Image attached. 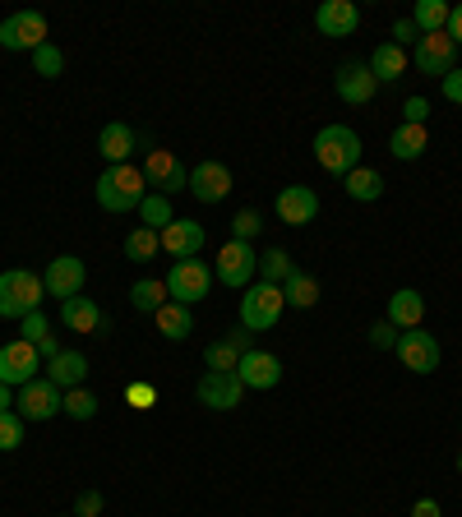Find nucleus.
Returning <instances> with one entry per match:
<instances>
[{
  "label": "nucleus",
  "mask_w": 462,
  "mask_h": 517,
  "mask_svg": "<svg viewBox=\"0 0 462 517\" xmlns=\"http://www.w3.org/2000/svg\"><path fill=\"white\" fill-rule=\"evenodd\" d=\"M42 277L28 273V268H5L0 273V319H28V314L42 310Z\"/></svg>",
  "instance_id": "obj_3"
},
{
  "label": "nucleus",
  "mask_w": 462,
  "mask_h": 517,
  "mask_svg": "<svg viewBox=\"0 0 462 517\" xmlns=\"http://www.w3.org/2000/svg\"><path fill=\"white\" fill-rule=\"evenodd\" d=\"M315 28L324 37H352L361 28V10H356V0H324L315 10Z\"/></svg>",
  "instance_id": "obj_18"
},
{
  "label": "nucleus",
  "mask_w": 462,
  "mask_h": 517,
  "mask_svg": "<svg viewBox=\"0 0 462 517\" xmlns=\"http://www.w3.org/2000/svg\"><path fill=\"white\" fill-rule=\"evenodd\" d=\"M24 444V416L19 411H0V453H14Z\"/></svg>",
  "instance_id": "obj_36"
},
{
  "label": "nucleus",
  "mask_w": 462,
  "mask_h": 517,
  "mask_svg": "<svg viewBox=\"0 0 462 517\" xmlns=\"http://www.w3.org/2000/svg\"><path fill=\"white\" fill-rule=\"evenodd\" d=\"M282 310H287L282 287L255 282V287H245V296H241V328L245 333H268V328L282 319Z\"/></svg>",
  "instance_id": "obj_4"
},
{
  "label": "nucleus",
  "mask_w": 462,
  "mask_h": 517,
  "mask_svg": "<svg viewBox=\"0 0 462 517\" xmlns=\"http://www.w3.org/2000/svg\"><path fill=\"white\" fill-rule=\"evenodd\" d=\"M375 88H379V79L370 74V65H361V61H347L338 70V79H333V93H338L342 102H352V107H365V102L375 97Z\"/></svg>",
  "instance_id": "obj_17"
},
{
  "label": "nucleus",
  "mask_w": 462,
  "mask_h": 517,
  "mask_svg": "<svg viewBox=\"0 0 462 517\" xmlns=\"http://www.w3.org/2000/svg\"><path fill=\"white\" fill-rule=\"evenodd\" d=\"M33 70H37V74H47V79H61V70H65L61 47H51V42H42V47L33 51Z\"/></svg>",
  "instance_id": "obj_37"
},
{
  "label": "nucleus",
  "mask_w": 462,
  "mask_h": 517,
  "mask_svg": "<svg viewBox=\"0 0 462 517\" xmlns=\"http://www.w3.org/2000/svg\"><path fill=\"white\" fill-rule=\"evenodd\" d=\"M98 148H102V157H107L111 167H125V162H130V153H134V130H130L125 121L102 125Z\"/></svg>",
  "instance_id": "obj_24"
},
{
  "label": "nucleus",
  "mask_w": 462,
  "mask_h": 517,
  "mask_svg": "<svg viewBox=\"0 0 462 517\" xmlns=\"http://www.w3.org/2000/svg\"><path fill=\"white\" fill-rule=\"evenodd\" d=\"M37 374H42V356H37L33 342L14 337V342H5V347H0V384L24 388V384H33Z\"/></svg>",
  "instance_id": "obj_10"
},
{
  "label": "nucleus",
  "mask_w": 462,
  "mask_h": 517,
  "mask_svg": "<svg viewBox=\"0 0 462 517\" xmlns=\"http://www.w3.org/2000/svg\"><path fill=\"white\" fill-rule=\"evenodd\" d=\"M426 116H430L426 97H407V102H402V121L407 125H426Z\"/></svg>",
  "instance_id": "obj_43"
},
{
  "label": "nucleus",
  "mask_w": 462,
  "mask_h": 517,
  "mask_svg": "<svg viewBox=\"0 0 462 517\" xmlns=\"http://www.w3.org/2000/svg\"><path fill=\"white\" fill-rule=\"evenodd\" d=\"M236 379L245 388H255V393H268V388L282 384V361L268 356V351H245L241 365H236Z\"/></svg>",
  "instance_id": "obj_16"
},
{
  "label": "nucleus",
  "mask_w": 462,
  "mask_h": 517,
  "mask_svg": "<svg viewBox=\"0 0 462 517\" xmlns=\"http://www.w3.org/2000/svg\"><path fill=\"white\" fill-rule=\"evenodd\" d=\"M195 397L208 411H236L245 397V384L236 379V370H204L195 384Z\"/></svg>",
  "instance_id": "obj_11"
},
{
  "label": "nucleus",
  "mask_w": 462,
  "mask_h": 517,
  "mask_svg": "<svg viewBox=\"0 0 462 517\" xmlns=\"http://www.w3.org/2000/svg\"><path fill=\"white\" fill-rule=\"evenodd\" d=\"M190 194H195L199 204H222L231 194V171L222 162H199L190 171Z\"/></svg>",
  "instance_id": "obj_19"
},
{
  "label": "nucleus",
  "mask_w": 462,
  "mask_h": 517,
  "mask_svg": "<svg viewBox=\"0 0 462 517\" xmlns=\"http://www.w3.org/2000/svg\"><path fill=\"white\" fill-rule=\"evenodd\" d=\"M139 217H144V227L148 231H167L171 222H176V213H171V199L158 190H148L144 194V204H139Z\"/></svg>",
  "instance_id": "obj_32"
},
{
  "label": "nucleus",
  "mask_w": 462,
  "mask_h": 517,
  "mask_svg": "<svg viewBox=\"0 0 462 517\" xmlns=\"http://www.w3.org/2000/svg\"><path fill=\"white\" fill-rule=\"evenodd\" d=\"M153 319H158V333L167 337V342H185V337L195 333V314H190V305H181V301H167Z\"/></svg>",
  "instance_id": "obj_25"
},
{
  "label": "nucleus",
  "mask_w": 462,
  "mask_h": 517,
  "mask_svg": "<svg viewBox=\"0 0 462 517\" xmlns=\"http://www.w3.org/2000/svg\"><path fill=\"white\" fill-rule=\"evenodd\" d=\"M273 208H278V222H287V227H310L319 217V194L310 185H287Z\"/></svg>",
  "instance_id": "obj_15"
},
{
  "label": "nucleus",
  "mask_w": 462,
  "mask_h": 517,
  "mask_svg": "<svg viewBox=\"0 0 462 517\" xmlns=\"http://www.w3.org/2000/svg\"><path fill=\"white\" fill-rule=\"evenodd\" d=\"M167 282V296L181 305H199L213 291V268H204L199 259H176L171 264V273L162 277Z\"/></svg>",
  "instance_id": "obj_5"
},
{
  "label": "nucleus",
  "mask_w": 462,
  "mask_h": 517,
  "mask_svg": "<svg viewBox=\"0 0 462 517\" xmlns=\"http://www.w3.org/2000/svg\"><path fill=\"white\" fill-rule=\"evenodd\" d=\"M19 333H24V342H33V347H42V342H47V337H51V324H47V319H42V310H37V314H28V319H19Z\"/></svg>",
  "instance_id": "obj_40"
},
{
  "label": "nucleus",
  "mask_w": 462,
  "mask_h": 517,
  "mask_svg": "<svg viewBox=\"0 0 462 517\" xmlns=\"http://www.w3.org/2000/svg\"><path fill=\"white\" fill-rule=\"evenodd\" d=\"M93 194H98V208L102 213H139V204H144L148 194V181H144V167H107L98 176V185H93Z\"/></svg>",
  "instance_id": "obj_1"
},
{
  "label": "nucleus",
  "mask_w": 462,
  "mask_h": 517,
  "mask_svg": "<svg viewBox=\"0 0 462 517\" xmlns=\"http://www.w3.org/2000/svg\"><path fill=\"white\" fill-rule=\"evenodd\" d=\"M42 42H47V14L14 10L10 19H0V47L5 51H37Z\"/></svg>",
  "instance_id": "obj_9"
},
{
  "label": "nucleus",
  "mask_w": 462,
  "mask_h": 517,
  "mask_svg": "<svg viewBox=\"0 0 462 517\" xmlns=\"http://www.w3.org/2000/svg\"><path fill=\"white\" fill-rule=\"evenodd\" d=\"M259 273H264L268 287H282V282L296 273V264L287 250H268V254H259Z\"/></svg>",
  "instance_id": "obj_34"
},
{
  "label": "nucleus",
  "mask_w": 462,
  "mask_h": 517,
  "mask_svg": "<svg viewBox=\"0 0 462 517\" xmlns=\"http://www.w3.org/2000/svg\"><path fill=\"white\" fill-rule=\"evenodd\" d=\"M453 51H458V47H453L449 33H421V37H416V70L444 79V74L458 70V65H453Z\"/></svg>",
  "instance_id": "obj_14"
},
{
  "label": "nucleus",
  "mask_w": 462,
  "mask_h": 517,
  "mask_svg": "<svg viewBox=\"0 0 462 517\" xmlns=\"http://www.w3.org/2000/svg\"><path fill=\"white\" fill-rule=\"evenodd\" d=\"M398 361H402V370H412V374H435L439 370V342L430 333H421V328H412V333H402L398 337Z\"/></svg>",
  "instance_id": "obj_13"
},
{
  "label": "nucleus",
  "mask_w": 462,
  "mask_h": 517,
  "mask_svg": "<svg viewBox=\"0 0 462 517\" xmlns=\"http://www.w3.org/2000/svg\"><path fill=\"white\" fill-rule=\"evenodd\" d=\"M370 74H375L379 84H398L402 74H407V51L393 47V42L375 47V56H370Z\"/></svg>",
  "instance_id": "obj_27"
},
{
  "label": "nucleus",
  "mask_w": 462,
  "mask_h": 517,
  "mask_svg": "<svg viewBox=\"0 0 462 517\" xmlns=\"http://www.w3.org/2000/svg\"><path fill=\"white\" fill-rule=\"evenodd\" d=\"M14 407V393H10V384H0V411H10Z\"/></svg>",
  "instance_id": "obj_50"
},
{
  "label": "nucleus",
  "mask_w": 462,
  "mask_h": 517,
  "mask_svg": "<svg viewBox=\"0 0 462 517\" xmlns=\"http://www.w3.org/2000/svg\"><path fill=\"white\" fill-rule=\"evenodd\" d=\"M421 319H426V296L412 287H402L389 296V324L398 328V333H412V328H421Z\"/></svg>",
  "instance_id": "obj_22"
},
{
  "label": "nucleus",
  "mask_w": 462,
  "mask_h": 517,
  "mask_svg": "<svg viewBox=\"0 0 462 517\" xmlns=\"http://www.w3.org/2000/svg\"><path fill=\"white\" fill-rule=\"evenodd\" d=\"M412 517H444V513H439V499H416Z\"/></svg>",
  "instance_id": "obj_48"
},
{
  "label": "nucleus",
  "mask_w": 462,
  "mask_h": 517,
  "mask_svg": "<svg viewBox=\"0 0 462 517\" xmlns=\"http://www.w3.org/2000/svg\"><path fill=\"white\" fill-rule=\"evenodd\" d=\"M259 227H264V217H259L255 208H241V213H236V222H231V241H255Z\"/></svg>",
  "instance_id": "obj_39"
},
{
  "label": "nucleus",
  "mask_w": 462,
  "mask_h": 517,
  "mask_svg": "<svg viewBox=\"0 0 462 517\" xmlns=\"http://www.w3.org/2000/svg\"><path fill=\"white\" fill-rule=\"evenodd\" d=\"M130 397H134V407H148V402H153V388L134 384V388H130Z\"/></svg>",
  "instance_id": "obj_49"
},
{
  "label": "nucleus",
  "mask_w": 462,
  "mask_h": 517,
  "mask_svg": "<svg viewBox=\"0 0 462 517\" xmlns=\"http://www.w3.org/2000/svg\"><path fill=\"white\" fill-rule=\"evenodd\" d=\"M47 379L61 388V393H70V388H84V379H88L84 351H61L56 361H47Z\"/></svg>",
  "instance_id": "obj_23"
},
{
  "label": "nucleus",
  "mask_w": 462,
  "mask_h": 517,
  "mask_svg": "<svg viewBox=\"0 0 462 517\" xmlns=\"http://www.w3.org/2000/svg\"><path fill=\"white\" fill-rule=\"evenodd\" d=\"M439 88H444V97H449V102H458V107H462V70L444 74V79H439Z\"/></svg>",
  "instance_id": "obj_45"
},
{
  "label": "nucleus",
  "mask_w": 462,
  "mask_h": 517,
  "mask_svg": "<svg viewBox=\"0 0 462 517\" xmlns=\"http://www.w3.org/2000/svg\"><path fill=\"white\" fill-rule=\"evenodd\" d=\"M144 181L153 185L158 194H181V190H190V167H185L181 157L171 153V148H148V157H144Z\"/></svg>",
  "instance_id": "obj_6"
},
{
  "label": "nucleus",
  "mask_w": 462,
  "mask_h": 517,
  "mask_svg": "<svg viewBox=\"0 0 462 517\" xmlns=\"http://www.w3.org/2000/svg\"><path fill=\"white\" fill-rule=\"evenodd\" d=\"M204 365H208V370H236V365H241V351L222 337V342H213V347L204 351Z\"/></svg>",
  "instance_id": "obj_38"
},
{
  "label": "nucleus",
  "mask_w": 462,
  "mask_h": 517,
  "mask_svg": "<svg viewBox=\"0 0 462 517\" xmlns=\"http://www.w3.org/2000/svg\"><path fill=\"white\" fill-rule=\"evenodd\" d=\"M65 416H74V421H93V416H98V397L88 393V388H70V393H65Z\"/></svg>",
  "instance_id": "obj_35"
},
{
  "label": "nucleus",
  "mask_w": 462,
  "mask_h": 517,
  "mask_svg": "<svg viewBox=\"0 0 462 517\" xmlns=\"http://www.w3.org/2000/svg\"><path fill=\"white\" fill-rule=\"evenodd\" d=\"M102 508H107L102 490H84L79 499H74V517H102Z\"/></svg>",
  "instance_id": "obj_41"
},
{
  "label": "nucleus",
  "mask_w": 462,
  "mask_h": 517,
  "mask_svg": "<svg viewBox=\"0 0 462 517\" xmlns=\"http://www.w3.org/2000/svg\"><path fill=\"white\" fill-rule=\"evenodd\" d=\"M14 407H19L24 421H51V416H61L65 411V393L51 384L47 374H37L33 384H24L19 393H14Z\"/></svg>",
  "instance_id": "obj_7"
},
{
  "label": "nucleus",
  "mask_w": 462,
  "mask_h": 517,
  "mask_svg": "<svg viewBox=\"0 0 462 517\" xmlns=\"http://www.w3.org/2000/svg\"><path fill=\"white\" fill-rule=\"evenodd\" d=\"M282 296H287V305H296V310H310V305H319V282L296 268V273L282 282Z\"/></svg>",
  "instance_id": "obj_29"
},
{
  "label": "nucleus",
  "mask_w": 462,
  "mask_h": 517,
  "mask_svg": "<svg viewBox=\"0 0 462 517\" xmlns=\"http://www.w3.org/2000/svg\"><path fill=\"white\" fill-rule=\"evenodd\" d=\"M444 33L453 37V47H462V5H453L449 10V28H444Z\"/></svg>",
  "instance_id": "obj_46"
},
{
  "label": "nucleus",
  "mask_w": 462,
  "mask_h": 517,
  "mask_svg": "<svg viewBox=\"0 0 462 517\" xmlns=\"http://www.w3.org/2000/svg\"><path fill=\"white\" fill-rule=\"evenodd\" d=\"M398 328H393L389 324V319H384V324H375V328H370V347H379V351H393V347H398Z\"/></svg>",
  "instance_id": "obj_42"
},
{
  "label": "nucleus",
  "mask_w": 462,
  "mask_h": 517,
  "mask_svg": "<svg viewBox=\"0 0 462 517\" xmlns=\"http://www.w3.org/2000/svg\"><path fill=\"white\" fill-rule=\"evenodd\" d=\"M162 236V250L171 254V259H199V250H204V227L199 222H171L167 231H158Z\"/></svg>",
  "instance_id": "obj_21"
},
{
  "label": "nucleus",
  "mask_w": 462,
  "mask_h": 517,
  "mask_svg": "<svg viewBox=\"0 0 462 517\" xmlns=\"http://www.w3.org/2000/svg\"><path fill=\"white\" fill-rule=\"evenodd\" d=\"M61 324L70 333H107V314H102L98 301H88V296H74V301H61Z\"/></svg>",
  "instance_id": "obj_20"
},
{
  "label": "nucleus",
  "mask_w": 462,
  "mask_h": 517,
  "mask_svg": "<svg viewBox=\"0 0 462 517\" xmlns=\"http://www.w3.org/2000/svg\"><path fill=\"white\" fill-rule=\"evenodd\" d=\"M255 273H259V254H255V245L250 241H227L218 250V268H213V277H218L222 287L245 291Z\"/></svg>",
  "instance_id": "obj_8"
},
{
  "label": "nucleus",
  "mask_w": 462,
  "mask_h": 517,
  "mask_svg": "<svg viewBox=\"0 0 462 517\" xmlns=\"http://www.w3.org/2000/svg\"><path fill=\"white\" fill-rule=\"evenodd\" d=\"M167 301H171L167 282H153V277H144V282H134V287H130V305L139 314H158Z\"/></svg>",
  "instance_id": "obj_30"
},
{
  "label": "nucleus",
  "mask_w": 462,
  "mask_h": 517,
  "mask_svg": "<svg viewBox=\"0 0 462 517\" xmlns=\"http://www.w3.org/2000/svg\"><path fill=\"white\" fill-rule=\"evenodd\" d=\"M315 162L329 176H352L356 167H361V134L352 130V125H324V130L315 134Z\"/></svg>",
  "instance_id": "obj_2"
},
{
  "label": "nucleus",
  "mask_w": 462,
  "mask_h": 517,
  "mask_svg": "<svg viewBox=\"0 0 462 517\" xmlns=\"http://www.w3.org/2000/svg\"><path fill=\"white\" fill-rule=\"evenodd\" d=\"M416 24L412 19H398V24H393V47H416Z\"/></svg>",
  "instance_id": "obj_44"
},
{
  "label": "nucleus",
  "mask_w": 462,
  "mask_h": 517,
  "mask_svg": "<svg viewBox=\"0 0 462 517\" xmlns=\"http://www.w3.org/2000/svg\"><path fill=\"white\" fill-rule=\"evenodd\" d=\"M158 250H162V236H158V231L134 227L130 236H125V259H130V264H148V259H158Z\"/></svg>",
  "instance_id": "obj_31"
},
{
  "label": "nucleus",
  "mask_w": 462,
  "mask_h": 517,
  "mask_svg": "<svg viewBox=\"0 0 462 517\" xmlns=\"http://www.w3.org/2000/svg\"><path fill=\"white\" fill-rule=\"evenodd\" d=\"M84 282H88V268H84V259H74V254L51 259L47 277H42L47 296H56V301H74V296H84Z\"/></svg>",
  "instance_id": "obj_12"
},
{
  "label": "nucleus",
  "mask_w": 462,
  "mask_h": 517,
  "mask_svg": "<svg viewBox=\"0 0 462 517\" xmlns=\"http://www.w3.org/2000/svg\"><path fill=\"white\" fill-rule=\"evenodd\" d=\"M227 342L241 351V356H245V351H255V333H245V328H241V333H227Z\"/></svg>",
  "instance_id": "obj_47"
},
{
  "label": "nucleus",
  "mask_w": 462,
  "mask_h": 517,
  "mask_svg": "<svg viewBox=\"0 0 462 517\" xmlns=\"http://www.w3.org/2000/svg\"><path fill=\"white\" fill-rule=\"evenodd\" d=\"M412 24H416V33H444V28H449V5H444V0H421Z\"/></svg>",
  "instance_id": "obj_33"
},
{
  "label": "nucleus",
  "mask_w": 462,
  "mask_h": 517,
  "mask_svg": "<svg viewBox=\"0 0 462 517\" xmlns=\"http://www.w3.org/2000/svg\"><path fill=\"white\" fill-rule=\"evenodd\" d=\"M426 148H430L426 125H407V121H402L398 130L389 134V153L398 157V162H416V157L426 153Z\"/></svg>",
  "instance_id": "obj_26"
},
{
  "label": "nucleus",
  "mask_w": 462,
  "mask_h": 517,
  "mask_svg": "<svg viewBox=\"0 0 462 517\" xmlns=\"http://www.w3.org/2000/svg\"><path fill=\"white\" fill-rule=\"evenodd\" d=\"M342 190L352 194L356 204H375L379 194H384V176H379V171H370V167H356L352 176H342Z\"/></svg>",
  "instance_id": "obj_28"
},
{
  "label": "nucleus",
  "mask_w": 462,
  "mask_h": 517,
  "mask_svg": "<svg viewBox=\"0 0 462 517\" xmlns=\"http://www.w3.org/2000/svg\"><path fill=\"white\" fill-rule=\"evenodd\" d=\"M458 471H462V453H458Z\"/></svg>",
  "instance_id": "obj_51"
}]
</instances>
